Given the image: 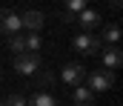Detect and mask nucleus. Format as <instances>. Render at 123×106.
Returning <instances> with one entry per match:
<instances>
[{
	"instance_id": "nucleus-3",
	"label": "nucleus",
	"mask_w": 123,
	"mask_h": 106,
	"mask_svg": "<svg viewBox=\"0 0 123 106\" xmlns=\"http://www.w3.org/2000/svg\"><path fill=\"white\" fill-rule=\"evenodd\" d=\"M72 46H74L80 55H97L103 43H100V37H94V35H77Z\"/></svg>"
},
{
	"instance_id": "nucleus-13",
	"label": "nucleus",
	"mask_w": 123,
	"mask_h": 106,
	"mask_svg": "<svg viewBox=\"0 0 123 106\" xmlns=\"http://www.w3.org/2000/svg\"><path fill=\"white\" fill-rule=\"evenodd\" d=\"M23 40H26V52H29V55H37V49L43 46L40 35H29V37H23Z\"/></svg>"
},
{
	"instance_id": "nucleus-12",
	"label": "nucleus",
	"mask_w": 123,
	"mask_h": 106,
	"mask_svg": "<svg viewBox=\"0 0 123 106\" xmlns=\"http://www.w3.org/2000/svg\"><path fill=\"white\" fill-rule=\"evenodd\" d=\"M9 49H12V55L17 57V55H26V40L20 35H12L9 37Z\"/></svg>"
},
{
	"instance_id": "nucleus-4",
	"label": "nucleus",
	"mask_w": 123,
	"mask_h": 106,
	"mask_svg": "<svg viewBox=\"0 0 123 106\" xmlns=\"http://www.w3.org/2000/svg\"><path fill=\"white\" fill-rule=\"evenodd\" d=\"M83 77H86V69H83L80 63H66V66L60 69V80L69 83V86H80Z\"/></svg>"
},
{
	"instance_id": "nucleus-17",
	"label": "nucleus",
	"mask_w": 123,
	"mask_h": 106,
	"mask_svg": "<svg viewBox=\"0 0 123 106\" xmlns=\"http://www.w3.org/2000/svg\"><path fill=\"white\" fill-rule=\"evenodd\" d=\"M52 83H55V75H49V72L40 75V86H52Z\"/></svg>"
},
{
	"instance_id": "nucleus-11",
	"label": "nucleus",
	"mask_w": 123,
	"mask_h": 106,
	"mask_svg": "<svg viewBox=\"0 0 123 106\" xmlns=\"http://www.w3.org/2000/svg\"><path fill=\"white\" fill-rule=\"evenodd\" d=\"M117 40H120V29H117L115 23L103 26V37H100V43H109V46H115Z\"/></svg>"
},
{
	"instance_id": "nucleus-14",
	"label": "nucleus",
	"mask_w": 123,
	"mask_h": 106,
	"mask_svg": "<svg viewBox=\"0 0 123 106\" xmlns=\"http://www.w3.org/2000/svg\"><path fill=\"white\" fill-rule=\"evenodd\" d=\"M3 106H26V98H23L20 92H12V95L3 100Z\"/></svg>"
},
{
	"instance_id": "nucleus-7",
	"label": "nucleus",
	"mask_w": 123,
	"mask_h": 106,
	"mask_svg": "<svg viewBox=\"0 0 123 106\" xmlns=\"http://www.w3.org/2000/svg\"><path fill=\"white\" fill-rule=\"evenodd\" d=\"M20 23L29 29L31 35H37L40 29H43V23H46V17H43V12H26V14H20Z\"/></svg>"
},
{
	"instance_id": "nucleus-10",
	"label": "nucleus",
	"mask_w": 123,
	"mask_h": 106,
	"mask_svg": "<svg viewBox=\"0 0 123 106\" xmlns=\"http://www.w3.org/2000/svg\"><path fill=\"white\" fill-rule=\"evenodd\" d=\"M72 100H74V106H92L94 103V95L80 83V86H74V92H72Z\"/></svg>"
},
{
	"instance_id": "nucleus-2",
	"label": "nucleus",
	"mask_w": 123,
	"mask_h": 106,
	"mask_svg": "<svg viewBox=\"0 0 123 106\" xmlns=\"http://www.w3.org/2000/svg\"><path fill=\"white\" fill-rule=\"evenodd\" d=\"M37 69H40V57H37V55H29V52H26V55H17V57H14V72H17V75L26 77V75H34Z\"/></svg>"
},
{
	"instance_id": "nucleus-1",
	"label": "nucleus",
	"mask_w": 123,
	"mask_h": 106,
	"mask_svg": "<svg viewBox=\"0 0 123 106\" xmlns=\"http://www.w3.org/2000/svg\"><path fill=\"white\" fill-rule=\"evenodd\" d=\"M89 77V92L92 95H97V92H106V89H112V83H115V72H109V69H97V72H89L86 75Z\"/></svg>"
},
{
	"instance_id": "nucleus-18",
	"label": "nucleus",
	"mask_w": 123,
	"mask_h": 106,
	"mask_svg": "<svg viewBox=\"0 0 123 106\" xmlns=\"http://www.w3.org/2000/svg\"><path fill=\"white\" fill-rule=\"evenodd\" d=\"M0 106H3V100H0Z\"/></svg>"
},
{
	"instance_id": "nucleus-16",
	"label": "nucleus",
	"mask_w": 123,
	"mask_h": 106,
	"mask_svg": "<svg viewBox=\"0 0 123 106\" xmlns=\"http://www.w3.org/2000/svg\"><path fill=\"white\" fill-rule=\"evenodd\" d=\"M57 14H60V20H66V23H74V20H77V14H72V12H66V9L57 12Z\"/></svg>"
},
{
	"instance_id": "nucleus-15",
	"label": "nucleus",
	"mask_w": 123,
	"mask_h": 106,
	"mask_svg": "<svg viewBox=\"0 0 123 106\" xmlns=\"http://www.w3.org/2000/svg\"><path fill=\"white\" fill-rule=\"evenodd\" d=\"M86 9V0H69V6H66V12H72V14H80Z\"/></svg>"
},
{
	"instance_id": "nucleus-5",
	"label": "nucleus",
	"mask_w": 123,
	"mask_h": 106,
	"mask_svg": "<svg viewBox=\"0 0 123 106\" xmlns=\"http://www.w3.org/2000/svg\"><path fill=\"white\" fill-rule=\"evenodd\" d=\"M23 29V23H20V14H14V12H9V9H0V32H6V35H17Z\"/></svg>"
},
{
	"instance_id": "nucleus-8",
	"label": "nucleus",
	"mask_w": 123,
	"mask_h": 106,
	"mask_svg": "<svg viewBox=\"0 0 123 106\" xmlns=\"http://www.w3.org/2000/svg\"><path fill=\"white\" fill-rule=\"evenodd\" d=\"M74 23H80V26L89 32V29H94V26H100V23H103V17H100L94 9H83V12L77 14V20H74Z\"/></svg>"
},
{
	"instance_id": "nucleus-9",
	"label": "nucleus",
	"mask_w": 123,
	"mask_h": 106,
	"mask_svg": "<svg viewBox=\"0 0 123 106\" xmlns=\"http://www.w3.org/2000/svg\"><path fill=\"white\" fill-rule=\"evenodd\" d=\"M26 106H60L55 100L52 92H34L31 98H26Z\"/></svg>"
},
{
	"instance_id": "nucleus-6",
	"label": "nucleus",
	"mask_w": 123,
	"mask_h": 106,
	"mask_svg": "<svg viewBox=\"0 0 123 106\" xmlns=\"http://www.w3.org/2000/svg\"><path fill=\"white\" fill-rule=\"evenodd\" d=\"M100 60H103V69L115 72V69H120V63H123V52L117 46H106V49L100 52Z\"/></svg>"
}]
</instances>
